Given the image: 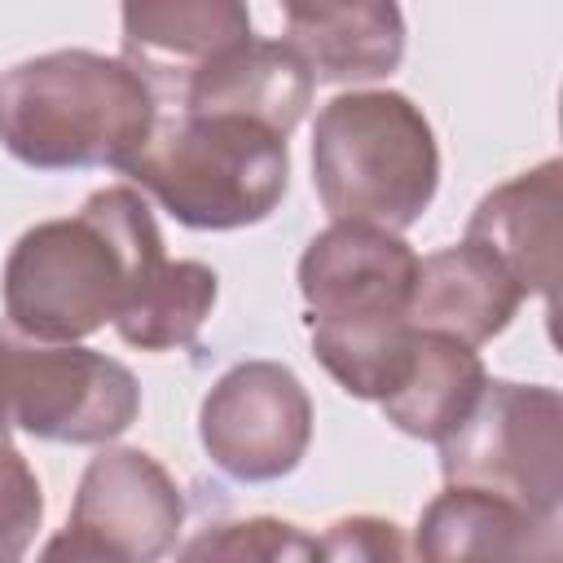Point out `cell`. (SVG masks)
I'll return each mask as SVG.
<instances>
[{
    "label": "cell",
    "mask_w": 563,
    "mask_h": 563,
    "mask_svg": "<svg viewBox=\"0 0 563 563\" xmlns=\"http://www.w3.org/2000/svg\"><path fill=\"white\" fill-rule=\"evenodd\" d=\"M163 264L154 211L136 189L110 185L70 220H44L13 242L0 277L4 317L22 339L75 343L114 325Z\"/></svg>",
    "instance_id": "6da1fadb"
},
{
    "label": "cell",
    "mask_w": 563,
    "mask_h": 563,
    "mask_svg": "<svg viewBox=\"0 0 563 563\" xmlns=\"http://www.w3.org/2000/svg\"><path fill=\"white\" fill-rule=\"evenodd\" d=\"M154 123L158 101L123 57L57 48L0 70V145L26 167H123Z\"/></svg>",
    "instance_id": "7a4b0ae2"
},
{
    "label": "cell",
    "mask_w": 563,
    "mask_h": 563,
    "mask_svg": "<svg viewBox=\"0 0 563 563\" xmlns=\"http://www.w3.org/2000/svg\"><path fill=\"white\" fill-rule=\"evenodd\" d=\"M312 185L334 224L409 229L435 198L440 150L405 92H343L312 123Z\"/></svg>",
    "instance_id": "3957f363"
},
{
    "label": "cell",
    "mask_w": 563,
    "mask_h": 563,
    "mask_svg": "<svg viewBox=\"0 0 563 563\" xmlns=\"http://www.w3.org/2000/svg\"><path fill=\"white\" fill-rule=\"evenodd\" d=\"M185 229H246L277 211L290 176L286 136L233 114H158L119 167Z\"/></svg>",
    "instance_id": "277c9868"
},
{
    "label": "cell",
    "mask_w": 563,
    "mask_h": 563,
    "mask_svg": "<svg viewBox=\"0 0 563 563\" xmlns=\"http://www.w3.org/2000/svg\"><path fill=\"white\" fill-rule=\"evenodd\" d=\"M449 488H479L559 519L563 501V400L537 383H484L475 409L440 440Z\"/></svg>",
    "instance_id": "5b68a950"
},
{
    "label": "cell",
    "mask_w": 563,
    "mask_h": 563,
    "mask_svg": "<svg viewBox=\"0 0 563 563\" xmlns=\"http://www.w3.org/2000/svg\"><path fill=\"white\" fill-rule=\"evenodd\" d=\"M136 413L141 387L123 361L0 330V427L57 444H106Z\"/></svg>",
    "instance_id": "8992f818"
},
{
    "label": "cell",
    "mask_w": 563,
    "mask_h": 563,
    "mask_svg": "<svg viewBox=\"0 0 563 563\" xmlns=\"http://www.w3.org/2000/svg\"><path fill=\"white\" fill-rule=\"evenodd\" d=\"M207 457L246 484L282 479L312 440V400L295 369L277 361H242L216 378L198 409Z\"/></svg>",
    "instance_id": "52a82bcc"
},
{
    "label": "cell",
    "mask_w": 563,
    "mask_h": 563,
    "mask_svg": "<svg viewBox=\"0 0 563 563\" xmlns=\"http://www.w3.org/2000/svg\"><path fill=\"white\" fill-rule=\"evenodd\" d=\"M418 255L405 238L374 224H330L299 260L308 330H369L409 321Z\"/></svg>",
    "instance_id": "ba28073f"
},
{
    "label": "cell",
    "mask_w": 563,
    "mask_h": 563,
    "mask_svg": "<svg viewBox=\"0 0 563 563\" xmlns=\"http://www.w3.org/2000/svg\"><path fill=\"white\" fill-rule=\"evenodd\" d=\"M185 523V497L167 466L141 449H101L75 488L70 528L92 532L128 563H158L172 554Z\"/></svg>",
    "instance_id": "9c48e42d"
},
{
    "label": "cell",
    "mask_w": 563,
    "mask_h": 563,
    "mask_svg": "<svg viewBox=\"0 0 563 563\" xmlns=\"http://www.w3.org/2000/svg\"><path fill=\"white\" fill-rule=\"evenodd\" d=\"M251 13L238 0H158L123 4V66L163 106H185L189 88L229 48L246 44Z\"/></svg>",
    "instance_id": "30bf717a"
},
{
    "label": "cell",
    "mask_w": 563,
    "mask_h": 563,
    "mask_svg": "<svg viewBox=\"0 0 563 563\" xmlns=\"http://www.w3.org/2000/svg\"><path fill=\"white\" fill-rule=\"evenodd\" d=\"M559 207H563V163L545 158L532 172L497 185L471 211L466 238L488 251L523 295H541L554 308L559 282Z\"/></svg>",
    "instance_id": "8fae6325"
},
{
    "label": "cell",
    "mask_w": 563,
    "mask_h": 563,
    "mask_svg": "<svg viewBox=\"0 0 563 563\" xmlns=\"http://www.w3.org/2000/svg\"><path fill=\"white\" fill-rule=\"evenodd\" d=\"M418 563H563L559 519L528 515L523 506L479 493L444 488L418 519Z\"/></svg>",
    "instance_id": "7c38bea8"
},
{
    "label": "cell",
    "mask_w": 563,
    "mask_h": 563,
    "mask_svg": "<svg viewBox=\"0 0 563 563\" xmlns=\"http://www.w3.org/2000/svg\"><path fill=\"white\" fill-rule=\"evenodd\" d=\"M286 48L308 66L312 84H365L383 79L405 57V18L383 0H290L282 9Z\"/></svg>",
    "instance_id": "4fadbf2b"
},
{
    "label": "cell",
    "mask_w": 563,
    "mask_h": 563,
    "mask_svg": "<svg viewBox=\"0 0 563 563\" xmlns=\"http://www.w3.org/2000/svg\"><path fill=\"white\" fill-rule=\"evenodd\" d=\"M523 299L528 295L488 251L457 242V246H444L418 260V277L409 295V325L479 347L510 325Z\"/></svg>",
    "instance_id": "5bb4252c"
},
{
    "label": "cell",
    "mask_w": 563,
    "mask_h": 563,
    "mask_svg": "<svg viewBox=\"0 0 563 563\" xmlns=\"http://www.w3.org/2000/svg\"><path fill=\"white\" fill-rule=\"evenodd\" d=\"M312 101V75L282 40H246L198 75L176 114H233L290 136Z\"/></svg>",
    "instance_id": "9a60e30c"
},
{
    "label": "cell",
    "mask_w": 563,
    "mask_h": 563,
    "mask_svg": "<svg viewBox=\"0 0 563 563\" xmlns=\"http://www.w3.org/2000/svg\"><path fill=\"white\" fill-rule=\"evenodd\" d=\"M484 383H488V374H484V361H479L475 347H466L449 334L418 330L413 365H409L405 383L378 405H383V418L396 431L440 444L475 409Z\"/></svg>",
    "instance_id": "2e32d148"
},
{
    "label": "cell",
    "mask_w": 563,
    "mask_h": 563,
    "mask_svg": "<svg viewBox=\"0 0 563 563\" xmlns=\"http://www.w3.org/2000/svg\"><path fill=\"white\" fill-rule=\"evenodd\" d=\"M216 303V268L198 260H167L163 273L136 295V303L114 321V334L141 352L194 347L202 321Z\"/></svg>",
    "instance_id": "e0dca14e"
},
{
    "label": "cell",
    "mask_w": 563,
    "mask_h": 563,
    "mask_svg": "<svg viewBox=\"0 0 563 563\" xmlns=\"http://www.w3.org/2000/svg\"><path fill=\"white\" fill-rule=\"evenodd\" d=\"M176 563H321V550L317 537H308L303 528L273 515H255L202 528L180 545Z\"/></svg>",
    "instance_id": "ac0fdd59"
},
{
    "label": "cell",
    "mask_w": 563,
    "mask_h": 563,
    "mask_svg": "<svg viewBox=\"0 0 563 563\" xmlns=\"http://www.w3.org/2000/svg\"><path fill=\"white\" fill-rule=\"evenodd\" d=\"M44 519V493L9 427H0V563H22Z\"/></svg>",
    "instance_id": "d6986e66"
},
{
    "label": "cell",
    "mask_w": 563,
    "mask_h": 563,
    "mask_svg": "<svg viewBox=\"0 0 563 563\" xmlns=\"http://www.w3.org/2000/svg\"><path fill=\"white\" fill-rule=\"evenodd\" d=\"M321 563H418L409 537L400 523L378 519V515H343L334 519L321 541Z\"/></svg>",
    "instance_id": "ffe728a7"
},
{
    "label": "cell",
    "mask_w": 563,
    "mask_h": 563,
    "mask_svg": "<svg viewBox=\"0 0 563 563\" xmlns=\"http://www.w3.org/2000/svg\"><path fill=\"white\" fill-rule=\"evenodd\" d=\"M35 563H128L119 550H110L106 541H97L84 528H62L57 537L44 541V550L35 554Z\"/></svg>",
    "instance_id": "44dd1931"
}]
</instances>
